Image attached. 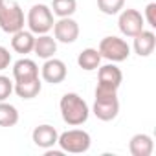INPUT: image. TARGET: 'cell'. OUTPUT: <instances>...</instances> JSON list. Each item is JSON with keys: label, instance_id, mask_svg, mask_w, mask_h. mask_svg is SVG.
Instances as JSON below:
<instances>
[{"label": "cell", "instance_id": "1", "mask_svg": "<svg viewBox=\"0 0 156 156\" xmlns=\"http://www.w3.org/2000/svg\"><path fill=\"white\" fill-rule=\"evenodd\" d=\"M59 108H61V116H62L64 123H68L70 127H79V125L87 123V119L90 116V108H88L87 101L75 92L64 94L61 98Z\"/></svg>", "mask_w": 156, "mask_h": 156}, {"label": "cell", "instance_id": "2", "mask_svg": "<svg viewBox=\"0 0 156 156\" xmlns=\"http://www.w3.org/2000/svg\"><path fill=\"white\" fill-rule=\"evenodd\" d=\"M94 116L101 121H112L118 112H119V101H118V92L112 90H101L96 88V101L92 108Z\"/></svg>", "mask_w": 156, "mask_h": 156}, {"label": "cell", "instance_id": "3", "mask_svg": "<svg viewBox=\"0 0 156 156\" xmlns=\"http://www.w3.org/2000/svg\"><path fill=\"white\" fill-rule=\"evenodd\" d=\"M0 28L11 35L24 30V11L15 0H0Z\"/></svg>", "mask_w": 156, "mask_h": 156}, {"label": "cell", "instance_id": "4", "mask_svg": "<svg viewBox=\"0 0 156 156\" xmlns=\"http://www.w3.org/2000/svg\"><path fill=\"white\" fill-rule=\"evenodd\" d=\"M59 147L62 152H72V154H83L90 149L92 145V140H90V134L87 130H81V129H70L62 134H59V140H57Z\"/></svg>", "mask_w": 156, "mask_h": 156}, {"label": "cell", "instance_id": "5", "mask_svg": "<svg viewBox=\"0 0 156 156\" xmlns=\"http://www.w3.org/2000/svg\"><path fill=\"white\" fill-rule=\"evenodd\" d=\"M26 22H28L30 31L35 33V35H44V33H48V31L53 28V24H55L53 13H51V9H50L46 4H35V6H31Z\"/></svg>", "mask_w": 156, "mask_h": 156}, {"label": "cell", "instance_id": "6", "mask_svg": "<svg viewBox=\"0 0 156 156\" xmlns=\"http://www.w3.org/2000/svg\"><path fill=\"white\" fill-rule=\"evenodd\" d=\"M98 51H99L101 59H107L110 62H123L130 55V46L127 44V41L112 35V37L101 39Z\"/></svg>", "mask_w": 156, "mask_h": 156}, {"label": "cell", "instance_id": "7", "mask_svg": "<svg viewBox=\"0 0 156 156\" xmlns=\"http://www.w3.org/2000/svg\"><path fill=\"white\" fill-rule=\"evenodd\" d=\"M143 17L138 9H121L118 19V28L125 37H136L143 30Z\"/></svg>", "mask_w": 156, "mask_h": 156}, {"label": "cell", "instance_id": "8", "mask_svg": "<svg viewBox=\"0 0 156 156\" xmlns=\"http://www.w3.org/2000/svg\"><path fill=\"white\" fill-rule=\"evenodd\" d=\"M121 81H123V73H121V70H119L114 62L105 64V66H99V73H98V88L118 92V88L121 87Z\"/></svg>", "mask_w": 156, "mask_h": 156}, {"label": "cell", "instance_id": "9", "mask_svg": "<svg viewBox=\"0 0 156 156\" xmlns=\"http://www.w3.org/2000/svg\"><path fill=\"white\" fill-rule=\"evenodd\" d=\"M53 35L55 41L62 42V44H72L79 37V24H77L72 17H62L53 24Z\"/></svg>", "mask_w": 156, "mask_h": 156}, {"label": "cell", "instance_id": "10", "mask_svg": "<svg viewBox=\"0 0 156 156\" xmlns=\"http://www.w3.org/2000/svg\"><path fill=\"white\" fill-rule=\"evenodd\" d=\"M66 64L61 61V59H55V57H50L46 59V62L42 64L41 68V75L42 79L50 85H59L66 79Z\"/></svg>", "mask_w": 156, "mask_h": 156}, {"label": "cell", "instance_id": "11", "mask_svg": "<svg viewBox=\"0 0 156 156\" xmlns=\"http://www.w3.org/2000/svg\"><path fill=\"white\" fill-rule=\"evenodd\" d=\"M13 77L15 83H22V81H31L39 77V66L35 61L31 59H19L13 64Z\"/></svg>", "mask_w": 156, "mask_h": 156}, {"label": "cell", "instance_id": "12", "mask_svg": "<svg viewBox=\"0 0 156 156\" xmlns=\"http://www.w3.org/2000/svg\"><path fill=\"white\" fill-rule=\"evenodd\" d=\"M31 138H33V143L37 147H41V149H51L57 143V140H59V132L55 130V127L44 123V125H39V127L33 129Z\"/></svg>", "mask_w": 156, "mask_h": 156}, {"label": "cell", "instance_id": "13", "mask_svg": "<svg viewBox=\"0 0 156 156\" xmlns=\"http://www.w3.org/2000/svg\"><path fill=\"white\" fill-rule=\"evenodd\" d=\"M134 39V51L140 55V57H149L152 51H154V46H156V35L152 31H147V30H141Z\"/></svg>", "mask_w": 156, "mask_h": 156}, {"label": "cell", "instance_id": "14", "mask_svg": "<svg viewBox=\"0 0 156 156\" xmlns=\"http://www.w3.org/2000/svg\"><path fill=\"white\" fill-rule=\"evenodd\" d=\"M154 141L149 134H134L129 141V151L132 156H151Z\"/></svg>", "mask_w": 156, "mask_h": 156}, {"label": "cell", "instance_id": "15", "mask_svg": "<svg viewBox=\"0 0 156 156\" xmlns=\"http://www.w3.org/2000/svg\"><path fill=\"white\" fill-rule=\"evenodd\" d=\"M33 51L37 57L41 59H50L57 53V41L53 37H50L48 33L44 35H39L35 39V44H33Z\"/></svg>", "mask_w": 156, "mask_h": 156}, {"label": "cell", "instance_id": "16", "mask_svg": "<svg viewBox=\"0 0 156 156\" xmlns=\"http://www.w3.org/2000/svg\"><path fill=\"white\" fill-rule=\"evenodd\" d=\"M33 44H35V37L31 31H24V30H19L17 33H13V39H11V48L17 51V53H31L33 51Z\"/></svg>", "mask_w": 156, "mask_h": 156}, {"label": "cell", "instance_id": "17", "mask_svg": "<svg viewBox=\"0 0 156 156\" xmlns=\"http://www.w3.org/2000/svg\"><path fill=\"white\" fill-rule=\"evenodd\" d=\"M41 88H42V83H41L39 77H37V79H31V81H22V83H15L13 85V92L19 98H22V99H33V98H37L39 92H41Z\"/></svg>", "mask_w": 156, "mask_h": 156}, {"label": "cell", "instance_id": "18", "mask_svg": "<svg viewBox=\"0 0 156 156\" xmlns=\"http://www.w3.org/2000/svg\"><path fill=\"white\" fill-rule=\"evenodd\" d=\"M77 64H79V68L87 70V72H92V70H98L99 64H101V55L98 50L94 48H85L79 57H77Z\"/></svg>", "mask_w": 156, "mask_h": 156}, {"label": "cell", "instance_id": "19", "mask_svg": "<svg viewBox=\"0 0 156 156\" xmlns=\"http://www.w3.org/2000/svg\"><path fill=\"white\" fill-rule=\"evenodd\" d=\"M17 123H19V110L6 101H0V127H15Z\"/></svg>", "mask_w": 156, "mask_h": 156}, {"label": "cell", "instance_id": "20", "mask_svg": "<svg viewBox=\"0 0 156 156\" xmlns=\"http://www.w3.org/2000/svg\"><path fill=\"white\" fill-rule=\"evenodd\" d=\"M75 9H77V0H53L51 4V13L57 15L59 19L72 17Z\"/></svg>", "mask_w": 156, "mask_h": 156}, {"label": "cell", "instance_id": "21", "mask_svg": "<svg viewBox=\"0 0 156 156\" xmlns=\"http://www.w3.org/2000/svg\"><path fill=\"white\" fill-rule=\"evenodd\" d=\"M125 6V0H98V8L103 15H118Z\"/></svg>", "mask_w": 156, "mask_h": 156}, {"label": "cell", "instance_id": "22", "mask_svg": "<svg viewBox=\"0 0 156 156\" xmlns=\"http://www.w3.org/2000/svg\"><path fill=\"white\" fill-rule=\"evenodd\" d=\"M13 92V83L9 77L0 75V101H6Z\"/></svg>", "mask_w": 156, "mask_h": 156}, {"label": "cell", "instance_id": "23", "mask_svg": "<svg viewBox=\"0 0 156 156\" xmlns=\"http://www.w3.org/2000/svg\"><path fill=\"white\" fill-rule=\"evenodd\" d=\"M143 20H147V24H149L151 28H156V4H154V2L147 4V8H145V17H143Z\"/></svg>", "mask_w": 156, "mask_h": 156}, {"label": "cell", "instance_id": "24", "mask_svg": "<svg viewBox=\"0 0 156 156\" xmlns=\"http://www.w3.org/2000/svg\"><path fill=\"white\" fill-rule=\"evenodd\" d=\"M9 64H11V53H9V50L4 48V46H0V72L9 68Z\"/></svg>", "mask_w": 156, "mask_h": 156}, {"label": "cell", "instance_id": "25", "mask_svg": "<svg viewBox=\"0 0 156 156\" xmlns=\"http://www.w3.org/2000/svg\"><path fill=\"white\" fill-rule=\"evenodd\" d=\"M46 151H48V149H46ZM46 156H62V152H59V151H48Z\"/></svg>", "mask_w": 156, "mask_h": 156}]
</instances>
